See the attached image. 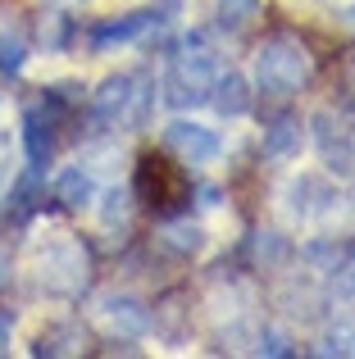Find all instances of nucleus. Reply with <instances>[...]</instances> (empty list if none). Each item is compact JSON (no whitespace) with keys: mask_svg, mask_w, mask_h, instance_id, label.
<instances>
[{"mask_svg":"<svg viewBox=\"0 0 355 359\" xmlns=\"http://www.w3.org/2000/svg\"><path fill=\"white\" fill-rule=\"evenodd\" d=\"M314 60H310V46L292 32H274L260 41L255 50V87L264 96H296V91L310 82Z\"/></svg>","mask_w":355,"mask_h":359,"instance_id":"nucleus-1","label":"nucleus"},{"mask_svg":"<svg viewBox=\"0 0 355 359\" xmlns=\"http://www.w3.org/2000/svg\"><path fill=\"white\" fill-rule=\"evenodd\" d=\"M219 60H214V50L205 46L201 32L187 36V50L178 55L169 64V73H164V100H169L173 109H196V105H210V91L214 82H219Z\"/></svg>","mask_w":355,"mask_h":359,"instance_id":"nucleus-2","label":"nucleus"},{"mask_svg":"<svg viewBox=\"0 0 355 359\" xmlns=\"http://www.w3.org/2000/svg\"><path fill=\"white\" fill-rule=\"evenodd\" d=\"M36 269H41V291L60 300H78L91 282V250L82 241H55Z\"/></svg>","mask_w":355,"mask_h":359,"instance_id":"nucleus-3","label":"nucleus"},{"mask_svg":"<svg viewBox=\"0 0 355 359\" xmlns=\"http://www.w3.org/2000/svg\"><path fill=\"white\" fill-rule=\"evenodd\" d=\"M137 196L151 201L155 210L173 214L178 205L192 196V187H187V177H182L178 164H169V159H160V155H146L142 164H137Z\"/></svg>","mask_w":355,"mask_h":359,"instance_id":"nucleus-4","label":"nucleus"},{"mask_svg":"<svg viewBox=\"0 0 355 359\" xmlns=\"http://www.w3.org/2000/svg\"><path fill=\"white\" fill-rule=\"evenodd\" d=\"M314 128V146H319L323 164L333 168V173L351 177L355 173V128L347 114H333V109H319V114L310 118Z\"/></svg>","mask_w":355,"mask_h":359,"instance_id":"nucleus-5","label":"nucleus"},{"mask_svg":"<svg viewBox=\"0 0 355 359\" xmlns=\"http://www.w3.org/2000/svg\"><path fill=\"white\" fill-rule=\"evenodd\" d=\"M164 150L178 155L182 164H214L223 150L219 132L205 128V123H192V118H173L169 128H164Z\"/></svg>","mask_w":355,"mask_h":359,"instance_id":"nucleus-6","label":"nucleus"},{"mask_svg":"<svg viewBox=\"0 0 355 359\" xmlns=\"http://www.w3.org/2000/svg\"><path fill=\"white\" fill-rule=\"evenodd\" d=\"M96 318H100V327H105L109 337H123V341L151 332V309H146L137 296H119V291L114 296H100Z\"/></svg>","mask_w":355,"mask_h":359,"instance_id":"nucleus-7","label":"nucleus"},{"mask_svg":"<svg viewBox=\"0 0 355 359\" xmlns=\"http://www.w3.org/2000/svg\"><path fill=\"white\" fill-rule=\"evenodd\" d=\"M155 23H160L155 5H151V9H133V14H123V18H105V23H96V27L87 32V41H91V50H109V46H123V41L146 36Z\"/></svg>","mask_w":355,"mask_h":359,"instance_id":"nucleus-8","label":"nucleus"},{"mask_svg":"<svg viewBox=\"0 0 355 359\" xmlns=\"http://www.w3.org/2000/svg\"><path fill=\"white\" fill-rule=\"evenodd\" d=\"M32 50V32H27L18 9H0V73H18Z\"/></svg>","mask_w":355,"mask_h":359,"instance_id":"nucleus-9","label":"nucleus"},{"mask_svg":"<svg viewBox=\"0 0 355 359\" xmlns=\"http://www.w3.org/2000/svg\"><path fill=\"white\" fill-rule=\"evenodd\" d=\"M128 96H133V73L105 78L96 87V96H91V118H96L100 128H119V123H123V109H128Z\"/></svg>","mask_w":355,"mask_h":359,"instance_id":"nucleus-10","label":"nucleus"},{"mask_svg":"<svg viewBox=\"0 0 355 359\" xmlns=\"http://www.w3.org/2000/svg\"><path fill=\"white\" fill-rule=\"evenodd\" d=\"M287 201H292V214H296V219H314V214H328L333 210L337 191H333L319 173H301L292 187H287Z\"/></svg>","mask_w":355,"mask_h":359,"instance_id":"nucleus-11","label":"nucleus"},{"mask_svg":"<svg viewBox=\"0 0 355 359\" xmlns=\"http://www.w3.org/2000/svg\"><path fill=\"white\" fill-rule=\"evenodd\" d=\"M96 177L87 173L82 164H73V168H64L60 177H55V201L64 205V210H91L96 205Z\"/></svg>","mask_w":355,"mask_h":359,"instance_id":"nucleus-12","label":"nucleus"},{"mask_svg":"<svg viewBox=\"0 0 355 359\" xmlns=\"http://www.w3.org/2000/svg\"><path fill=\"white\" fill-rule=\"evenodd\" d=\"M301 141H305V123L296 118V114L269 118V128H264V155L269 159H292V155H301Z\"/></svg>","mask_w":355,"mask_h":359,"instance_id":"nucleus-13","label":"nucleus"},{"mask_svg":"<svg viewBox=\"0 0 355 359\" xmlns=\"http://www.w3.org/2000/svg\"><path fill=\"white\" fill-rule=\"evenodd\" d=\"M210 105L219 109L223 118H237L250 109V82L241 78V73H219V82H214L210 91Z\"/></svg>","mask_w":355,"mask_h":359,"instance_id":"nucleus-14","label":"nucleus"},{"mask_svg":"<svg viewBox=\"0 0 355 359\" xmlns=\"http://www.w3.org/2000/svg\"><path fill=\"white\" fill-rule=\"evenodd\" d=\"M287 259H292V241H287L283 232L264 228V232L250 237V264H255V269L278 273V269H287Z\"/></svg>","mask_w":355,"mask_h":359,"instance_id":"nucleus-15","label":"nucleus"},{"mask_svg":"<svg viewBox=\"0 0 355 359\" xmlns=\"http://www.w3.org/2000/svg\"><path fill=\"white\" fill-rule=\"evenodd\" d=\"M160 245H164V250H173V255H182V259H192V255L205 250V228H201V223H192V219H169L160 228Z\"/></svg>","mask_w":355,"mask_h":359,"instance_id":"nucleus-16","label":"nucleus"},{"mask_svg":"<svg viewBox=\"0 0 355 359\" xmlns=\"http://www.w3.org/2000/svg\"><path fill=\"white\" fill-rule=\"evenodd\" d=\"M87 351V332H82L78 323H60V327H46L41 337H36L32 355H82Z\"/></svg>","mask_w":355,"mask_h":359,"instance_id":"nucleus-17","label":"nucleus"},{"mask_svg":"<svg viewBox=\"0 0 355 359\" xmlns=\"http://www.w3.org/2000/svg\"><path fill=\"white\" fill-rule=\"evenodd\" d=\"M151 105H155V87L146 78H133V96H128V109H123V123H119V128L142 132L146 118H151Z\"/></svg>","mask_w":355,"mask_h":359,"instance_id":"nucleus-18","label":"nucleus"},{"mask_svg":"<svg viewBox=\"0 0 355 359\" xmlns=\"http://www.w3.org/2000/svg\"><path fill=\"white\" fill-rule=\"evenodd\" d=\"M260 18V0H219V27L223 32H241Z\"/></svg>","mask_w":355,"mask_h":359,"instance_id":"nucleus-19","label":"nucleus"},{"mask_svg":"<svg viewBox=\"0 0 355 359\" xmlns=\"http://www.w3.org/2000/svg\"><path fill=\"white\" fill-rule=\"evenodd\" d=\"M100 201H105V205H100L105 228H128V223H133V210H137V205H133L137 196L133 191H119V187H114V191H105Z\"/></svg>","mask_w":355,"mask_h":359,"instance_id":"nucleus-20","label":"nucleus"},{"mask_svg":"<svg viewBox=\"0 0 355 359\" xmlns=\"http://www.w3.org/2000/svg\"><path fill=\"white\" fill-rule=\"evenodd\" d=\"M69 32H73V18L60 14V9H51V14L41 18V41L51 46V50H64V46H69Z\"/></svg>","mask_w":355,"mask_h":359,"instance_id":"nucleus-21","label":"nucleus"},{"mask_svg":"<svg viewBox=\"0 0 355 359\" xmlns=\"http://www.w3.org/2000/svg\"><path fill=\"white\" fill-rule=\"evenodd\" d=\"M255 351H260V355H274V359H292L296 346H292V337H287V332H278V327H264V332L255 337Z\"/></svg>","mask_w":355,"mask_h":359,"instance_id":"nucleus-22","label":"nucleus"},{"mask_svg":"<svg viewBox=\"0 0 355 359\" xmlns=\"http://www.w3.org/2000/svg\"><path fill=\"white\" fill-rule=\"evenodd\" d=\"M314 355H355V332H351V327H342V332H328L319 346H314Z\"/></svg>","mask_w":355,"mask_h":359,"instance_id":"nucleus-23","label":"nucleus"},{"mask_svg":"<svg viewBox=\"0 0 355 359\" xmlns=\"http://www.w3.org/2000/svg\"><path fill=\"white\" fill-rule=\"evenodd\" d=\"M337 282H342V291L347 296H355V241L342 250V264H337Z\"/></svg>","mask_w":355,"mask_h":359,"instance_id":"nucleus-24","label":"nucleus"},{"mask_svg":"<svg viewBox=\"0 0 355 359\" xmlns=\"http://www.w3.org/2000/svg\"><path fill=\"white\" fill-rule=\"evenodd\" d=\"M9 182H14V164H9V137L0 132V196H9Z\"/></svg>","mask_w":355,"mask_h":359,"instance_id":"nucleus-25","label":"nucleus"},{"mask_svg":"<svg viewBox=\"0 0 355 359\" xmlns=\"http://www.w3.org/2000/svg\"><path fill=\"white\" fill-rule=\"evenodd\" d=\"M342 82H347V91L355 96V46L347 50V60H342Z\"/></svg>","mask_w":355,"mask_h":359,"instance_id":"nucleus-26","label":"nucleus"},{"mask_svg":"<svg viewBox=\"0 0 355 359\" xmlns=\"http://www.w3.org/2000/svg\"><path fill=\"white\" fill-rule=\"evenodd\" d=\"M9 337H14V318L0 309V355H9Z\"/></svg>","mask_w":355,"mask_h":359,"instance_id":"nucleus-27","label":"nucleus"},{"mask_svg":"<svg viewBox=\"0 0 355 359\" xmlns=\"http://www.w3.org/2000/svg\"><path fill=\"white\" fill-rule=\"evenodd\" d=\"M9 278H14V269H9V255L0 250V287H9Z\"/></svg>","mask_w":355,"mask_h":359,"instance_id":"nucleus-28","label":"nucleus"},{"mask_svg":"<svg viewBox=\"0 0 355 359\" xmlns=\"http://www.w3.org/2000/svg\"><path fill=\"white\" fill-rule=\"evenodd\" d=\"M347 14H351V18H355V0H347Z\"/></svg>","mask_w":355,"mask_h":359,"instance_id":"nucleus-29","label":"nucleus"}]
</instances>
